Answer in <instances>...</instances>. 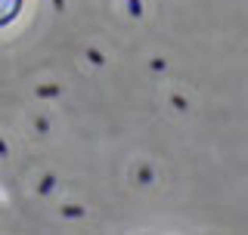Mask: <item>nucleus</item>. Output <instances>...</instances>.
<instances>
[{"label":"nucleus","mask_w":248,"mask_h":235,"mask_svg":"<svg viewBox=\"0 0 248 235\" xmlns=\"http://www.w3.org/2000/svg\"><path fill=\"white\" fill-rule=\"evenodd\" d=\"M19 6H22V0H0V25H6L10 19H16Z\"/></svg>","instance_id":"obj_1"}]
</instances>
